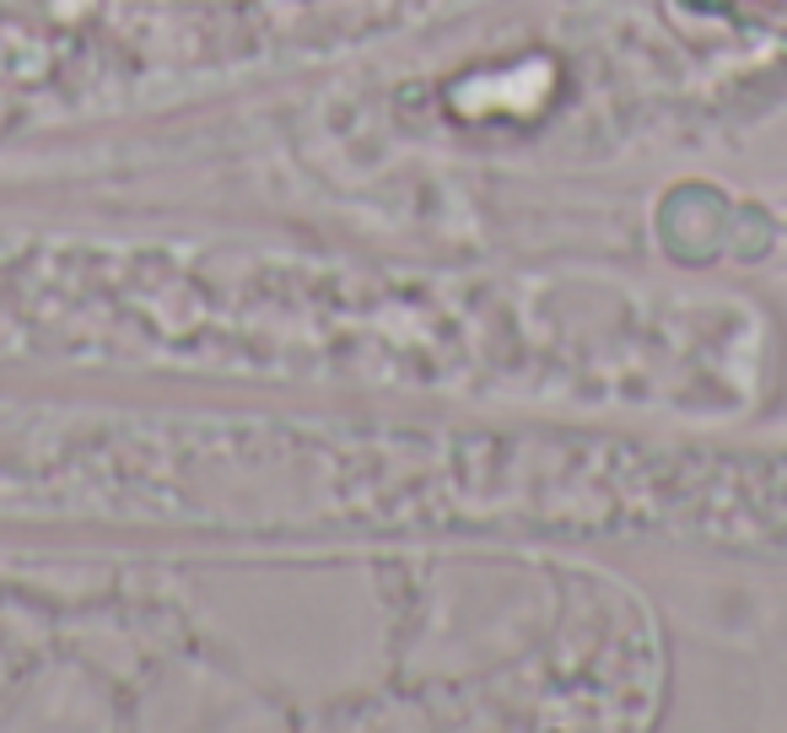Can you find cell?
<instances>
[{
	"label": "cell",
	"mask_w": 787,
	"mask_h": 733,
	"mask_svg": "<svg viewBox=\"0 0 787 733\" xmlns=\"http://www.w3.org/2000/svg\"><path fill=\"white\" fill-rule=\"evenodd\" d=\"M0 513L264 539H675L755 556L772 459L582 426L28 400L0 411Z\"/></svg>",
	"instance_id": "cell-1"
}]
</instances>
